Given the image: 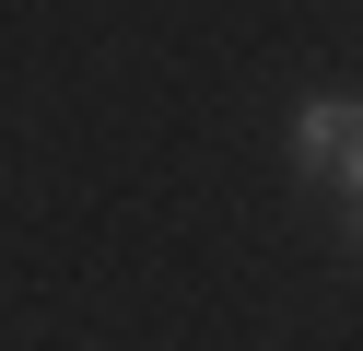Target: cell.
Masks as SVG:
<instances>
[{"label": "cell", "mask_w": 363, "mask_h": 351, "mask_svg": "<svg viewBox=\"0 0 363 351\" xmlns=\"http://www.w3.org/2000/svg\"><path fill=\"white\" fill-rule=\"evenodd\" d=\"M352 246H363V199H352Z\"/></svg>", "instance_id": "cell-2"}, {"label": "cell", "mask_w": 363, "mask_h": 351, "mask_svg": "<svg viewBox=\"0 0 363 351\" xmlns=\"http://www.w3.org/2000/svg\"><path fill=\"white\" fill-rule=\"evenodd\" d=\"M293 164L363 199V106H352V94H316V106L293 117Z\"/></svg>", "instance_id": "cell-1"}]
</instances>
